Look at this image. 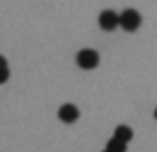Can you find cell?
I'll use <instances>...</instances> for the list:
<instances>
[{"label":"cell","mask_w":157,"mask_h":152,"mask_svg":"<svg viewBox=\"0 0 157 152\" xmlns=\"http://www.w3.org/2000/svg\"><path fill=\"white\" fill-rule=\"evenodd\" d=\"M10 79V69H7V60L0 55V83H5Z\"/></svg>","instance_id":"52a82bcc"},{"label":"cell","mask_w":157,"mask_h":152,"mask_svg":"<svg viewBox=\"0 0 157 152\" xmlns=\"http://www.w3.org/2000/svg\"><path fill=\"white\" fill-rule=\"evenodd\" d=\"M113 136L118 138V141H125V143H129V138L134 136V132L127 127V124H120V127H116V134Z\"/></svg>","instance_id":"5b68a950"},{"label":"cell","mask_w":157,"mask_h":152,"mask_svg":"<svg viewBox=\"0 0 157 152\" xmlns=\"http://www.w3.org/2000/svg\"><path fill=\"white\" fill-rule=\"evenodd\" d=\"M155 118H157V108H155Z\"/></svg>","instance_id":"ba28073f"},{"label":"cell","mask_w":157,"mask_h":152,"mask_svg":"<svg viewBox=\"0 0 157 152\" xmlns=\"http://www.w3.org/2000/svg\"><path fill=\"white\" fill-rule=\"evenodd\" d=\"M106 150H111V152H125V150H127V143H125V141H118V138L113 136L111 141H109Z\"/></svg>","instance_id":"8992f818"},{"label":"cell","mask_w":157,"mask_h":152,"mask_svg":"<svg viewBox=\"0 0 157 152\" xmlns=\"http://www.w3.org/2000/svg\"><path fill=\"white\" fill-rule=\"evenodd\" d=\"M76 62L81 69H95L99 65V53L93 49H83V51H78L76 53Z\"/></svg>","instance_id":"7a4b0ae2"},{"label":"cell","mask_w":157,"mask_h":152,"mask_svg":"<svg viewBox=\"0 0 157 152\" xmlns=\"http://www.w3.org/2000/svg\"><path fill=\"white\" fill-rule=\"evenodd\" d=\"M99 28L106 30V32H111V30L118 28V14L111 9H104L102 14H99Z\"/></svg>","instance_id":"3957f363"},{"label":"cell","mask_w":157,"mask_h":152,"mask_svg":"<svg viewBox=\"0 0 157 152\" xmlns=\"http://www.w3.org/2000/svg\"><path fill=\"white\" fill-rule=\"evenodd\" d=\"M58 118L63 120V122H76V118H78V108L72 106V104H65V106H60Z\"/></svg>","instance_id":"277c9868"},{"label":"cell","mask_w":157,"mask_h":152,"mask_svg":"<svg viewBox=\"0 0 157 152\" xmlns=\"http://www.w3.org/2000/svg\"><path fill=\"white\" fill-rule=\"evenodd\" d=\"M118 25H123V30H127V32H134L141 25V14L136 9H125L118 16Z\"/></svg>","instance_id":"6da1fadb"},{"label":"cell","mask_w":157,"mask_h":152,"mask_svg":"<svg viewBox=\"0 0 157 152\" xmlns=\"http://www.w3.org/2000/svg\"><path fill=\"white\" fill-rule=\"evenodd\" d=\"M104 152H111V150H104Z\"/></svg>","instance_id":"9c48e42d"}]
</instances>
